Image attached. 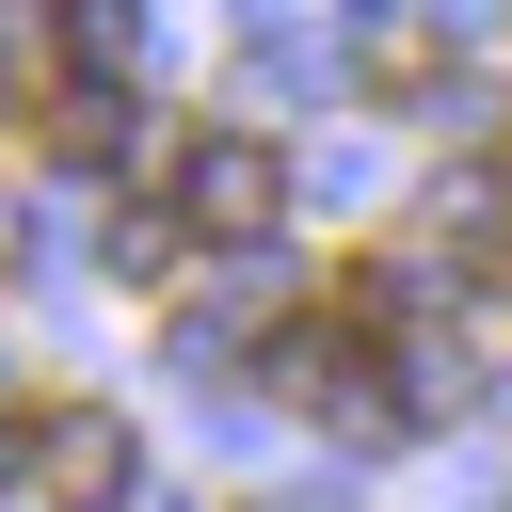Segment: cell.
<instances>
[{
	"instance_id": "obj_1",
	"label": "cell",
	"mask_w": 512,
	"mask_h": 512,
	"mask_svg": "<svg viewBox=\"0 0 512 512\" xmlns=\"http://www.w3.org/2000/svg\"><path fill=\"white\" fill-rule=\"evenodd\" d=\"M176 208H192V240H224V256H272V208H288V160H272L256 128H208V144L176 160Z\"/></svg>"
},
{
	"instance_id": "obj_2",
	"label": "cell",
	"mask_w": 512,
	"mask_h": 512,
	"mask_svg": "<svg viewBox=\"0 0 512 512\" xmlns=\"http://www.w3.org/2000/svg\"><path fill=\"white\" fill-rule=\"evenodd\" d=\"M128 464H144V448H128V416H96V400H64V416L32 432V496H48V512H112Z\"/></svg>"
},
{
	"instance_id": "obj_3",
	"label": "cell",
	"mask_w": 512,
	"mask_h": 512,
	"mask_svg": "<svg viewBox=\"0 0 512 512\" xmlns=\"http://www.w3.org/2000/svg\"><path fill=\"white\" fill-rule=\"evenodd\" d=\"M48 144H64V160H128V144H144V96H112V80H80V96L48 112Z\"/></svg>"
},
{
	"instance_id": "obj_4",
	"label": "cell",
	"mask_w": 512,
	"mask_h": 512,
	"mask_svg": "<svg viewBox=\"0 0 512 512\" xmlns=\"http://www.w3.org/2000/svg\"><path fill=\"white\" fill-rule=\"evenodd\" d=\"M176 256H192V208H112V272L128 288H160Z\"/></svg>"
},
{
	"instance_id": "obj_5",
	"label": "cell",
	"mask_w": 512,
	"mask_h": 512,
	"mask_svg": "<svg viewBox=\"0 0 512 512\" xmlns=\"http://www.w3.org/2000/svg\"><path fill=\"white\" fill-rule=\"evenodd\" d=\"M32 432H48V416H32V400H16V368H0V480H32Z\"/></svg>"
},
{
	"instance_id": "obj_6",
	"label": "cell",
	"mask_w": 512,
	"mask_h": 512,
	"mask_svg": "<svg viewBox=\"0 0 512 512\" xmlns=\"http://www.w3.org/2000/svg\"><path fill=\"white\" fill-rule=\"evenodd\" d=\"M0 112H16V16H0Z\"/></svg>"
},
{
	"instance_id": "obj_7",
	"label": "cell",
	"mask_w": 512,
	"mask_h": 512,
	"mask_svg": "<svg viewBox=\"0 0 512 512\" xmlns=\"http://www.w3.org/2000/svg\"><path fill=\"white\" fill-rule=\"evenodd\" d=\"M256 512H336V496H256Z\"/></svg>"
}]
</instances>
